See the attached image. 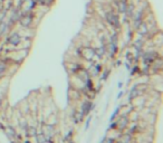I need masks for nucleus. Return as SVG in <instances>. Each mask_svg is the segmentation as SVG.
Wrapping results in <instances>:
<instances>
[{
    "label": "nucleus",
    "instance_id": "obj_6",
    "mask_svg": "<svg viewBox=\"0 0 163 143\" xmlns=\"http://www.w3.org/2000/svg\"><path fill=\"white\" fill-rule=\"evenodd\" d=\"M80 57L84 58L86 62H93V59L95 57V50L94 47L91 46H84L80 48Z\"/></svg>",
    "mask_w": 163,
    "mask_h": 143
},
{
    "label": "nucleus",
    "instance_id": "obj_7",
    "mask_svg": "<svg viewBox=\"0 0 163 143\" xmlns=\"http://www.w3.org/2000/svg\"><path fill=\"white\" fill-rule=\"evenodd\" d=\"M118 44H114V43H108L106 44V55L108 56V58L114 59L116 57L117 53H118Z\"/></svg>",
    "mask_w": 163,
    "mask_h": 143
},
{
    "label": "nucleus",
    "instance_id": "obj_12",
    "mask_svg": "<svg viewBox=\"0 0 163 143\" xmlns=\"http://www.w3.org/2000/svg\"><path fill=\"white\" fill-rule=\"evenodd\" d=\"M132 140H133L132 134H130L129 132H123L116 140V143H131Z\"/></svg>",
    "mask_w": 163,
    "mask_h": 143
},
{
    "label": "nucleus",
    "instance_id": "obj_36",
    "mask_svg": "<svg viewBox=\"0 0 163 143\" xmlns=\"http://www.w3.org/2000/svg\"><path fill=\"white\" fill-rule=\"evenodd\" d=\"M2 104H3V100H2V97H0V110L2 107Z\"/></svg>",
    "mask_w": 163,
    "mask_h": 143
},
{
    "label": "nucleus",
    "instance_id": "obj_27",
    "mask_svg": "<svg viewBox=\"0 0 163 143\" xmlns=\"http://www.w3.org/2000/svg\"><path fill=\"white\" fill-rule=\"evenodd\" d=\"M54 3H55V0H43V5H41V6L50 7V6H52Z\"/></svg>",
    "mask_w": 163,
    "mask_h": 143
},
{
    "label": "nucleus",
    "instance_id": "obj_1",
    "mask_svg": "<svg viewBox=\"0 0 163 143\" xmlns=\"http://www.w3.org/2000/svg\"><path fill=\"white\" fill-rule=\"evenodd\" d=\"M105 20L108 25L111 26L114 30H120L121 29V19L120 16L116 13H114L113 10H108L107 13L105 14Z\"/></svg>",
    "mask_w": 163,
    "mask_h": 143
},
{
    "label": "nucleus",
    "instance_id": "obj_8",
    "mask_svg": "<svg viewBox=\"0 0 163 143\" xmlns=\"http://www.w3.org/2000/svg\"><path fill=\"white\" fill-rule=\"evenodd\" d=\"M92 63V65L89 67L87 71L89 73V76L91 77H99V75L101 74V72L103 71V65H102L101 63H94V62H91Z\"/></svg>",
    "mask_w": 163,
    "mask_h": 143
},
{
    "label": "nucleus",
    "instance_id": "obj_4",
    "mask_svg": "<svg viewBox=\"0 0 163 143\" xmlns=\"http://www.w3.org/2000/svg\"><path fill=\"white\" fill-rule=\"evenodd\" d=\"M6 41L9 44L10 46L13 47H18L20 44L22 43V36L19 34L18 31H10L9 35L7 36Z\"/></svg>",
    "mask_w": 163,
    "mask_h": 143
},
{
    "label": "nucleus",
    "instance_id": "obj_24",
    "mask_svg": "<svg viewBox=\"0 0 163 143\" xmlns=\"http://www.w3.org/2000/svg\"><path fill=\"white\" fill-rule=\"evenodd\" d=\"M108 43L118 44V34H117V31H115V33H113L112 35H110V37H108Z\"/></svg>",
    "mask_w": 163,
    "mask_h": 143
},
{
    "label": "nucleus",
    "instance_id": "obj_14",
    "mask_svg": "<svg viewBox=\"0 0 163 143\" xmlns=\"http://www.w3.org/2000/svg\"><path fill=\"white\" fill-rule=\"evenodd\" d=\"M95 56L99 59H102L106 55V45H101L99 47H95Z\"/></svg>",
    "mask_w": 163,
    "mask_h": 143
},
{
    "label": "nucleus",
    "instance_id": "obj_11",
    "mask_svg": "<svg viewBox=\"0 0 163 143\" xmlns=\"http://www.w3.org/2000/svg\"><path fill=\"white\" fill-rule=\"evenodd\" d=\"M135 31L138 33L141 37H146L149 35V33H150V29H149V25L148 22H145L144 20L138 25V27L135 29Z\"/></svg>",
    "mask_w": 163,
    "mask_h": 143
},
{
    "label": "nucleus",
    "instance_id": "obj_13",
    "mask_svg": "<svg viewBox=\"0 0 163 143\" xmlns=\"http://www.w3.org/2000/svg\"><path fill=\"white\" fill-rule=\"evenodd\" d=\"M82 68H83V66H82V64H80V63L74 62V63H71V64H69L68 71H69L71 75H73V76H74V75H76Z\"/></svg>",
    "mask_w": 163,
    "mask_h": 143
},
{
    "label": "nucleus",
    "instance_id": "obj_25",
    "mask_svg": "<svg viewBox=\"0 0 163 143\" xmlns=\"http://www.w3.org/2000/svg\"><path fill=\"white\" fill-rule=\"evenodd\" d=\"M117 129V120H114V121H111L110 122V124H108L107 126V131H114ZM106 131V132H107Z\"/></svg>",
    "mask_w": 163,
    "mask_h": 143
},
{
    "label": "nucleus",
    "instance_id": "obj_20",
    "mask_svg": "<svg viewBox=\"0 0 163 143\" xmlns=\"http://www.w3.org/2000/svg\"><path fill=\"white\" fill-rule=\"evenodd\" d=\"M7 71H8V64L3 59H0V79L6 75Z\"/></svg>",
    "mask_w": 163,
    "mask_h": 143
},
{
    "label": "nucleus",
    "instance_id": "obj_28",
    "mask_svg": "<svg viewBox=\"0 0 163 143\" xmlns=\"http://www.w3.org/2000/svg\"><path fill=\"white\" fill-rule=\"evenodd\" d=\"M115 141H116V140H115V139H113V137H107V135H105L103 143H115Z\"/></svg>",
    "mask_w": 163,
    "mask_h": 143
},
{
    "label": "nucleus",
    "instance_id": "obj_9",
    "mask_svg": "<svg viewBox=\"0 0 163 143\" xmlns=\"http://www.w3.org/2000/svg\"><path fill=\"white\" fill-rule=\"evenodd\" d=\"M117 130L122 131V132H124V131H126V129H127V126H129L130 124V118L129 116H122V115H118L117 116Z\"/></svg>",
    "mask_w": 163,
    "mask_h": 143
},
{
    "label": "nucleus",
    "instance_id": "obj_30",
    "mask_svg": "<svg viewBox=\"0 0 163 143\" xmlns=\"http://www.w3.org/2000/svg\"><path fill=\"white\" fill-rule=\"evenodd\" d=\"M124 65H125V68L127 69V71H130V68H131V66H132V63H130L126 60L125 63H124Z\"/></svg>",
    "mask_w": 163,
    "mask_h": 143
},
{
    "label": "nucleus",
    "instance_id": "obj_34",
    "mask_svg": "<svg viewBox=\"0 0 163 143\" xmlns=\"http://www.w3.org/2000/svg\"><path fill=\"white\" fill-rule=\"evenodd\" d=\"M5 128H6V125L3 124L2 122H0V130H1V131H5Z\"/></svg>",
    "mask_w": 163,
    "mask_h": 143
},
{
    "label": "nucleus",
    "instance_id": "obj_32",
    "mask_svg": "<svg viewBox=\"0 0 163 143\" xmlns=\"http://www.w3.org/2000/svg\"><path fill=\"white\" fill-rule=\"evenodd\" d=\"M121 65H122V60H121V59H117L116 63H115V66H116V67H120Z\"/></svg>",
    "mask_w": 163,
    "mask_h": 143
},
{
    "label": "nucleus",
    "instance_id": "obj_18",
    "mask_svg": "<svg viewBox=\"0 0 163 143\" xmlns=\"http://www.w3.org/2000/svg\"><path fill=\"white\" fill-rule=\"evenodd\" d=\"M110 75H111V69L103 68V71L101 72V74L99 75V82H106L107 81V78L110 77Z\"/></svg>",
    "mask_w": 163,
    "mask_h": 143
},
{
    "label": "nucleus",
    "instance_id": "obj_16",
    "mask_svg": "<svg viewBox=\"0 0 163 143\" xmlns=\"http://www.w3.org/2000/svg\"><path fill=\"white\" fill-rule=\"evenodd\" d=\"M116 3H117V11L120 14H125L127 5H129L127 0H118Z\"/></svg>",
    "mask_w": 163,
    "mask_h": 143
},
{
    "label": "nucleus",
    "instance_id": "obj_33",
    "mask_svg": "<svg viewBox=\"0 0 163 143\" xmlns=\"http://www.w3.org/2000/svg\"><path fill=\"white\" fill-rule=\"evenodd\" d=\"M123 85H124L123 82H118V83H117V87H118V90H122V87H123Z\"/></svg>",
    "mask_w": 163,
    "mask_h": 143
},
{
    "label": "nucleus",
    "instance_id": "obj_37",
    "mask_svg": "<svg viewBox=\"0 0 163 143\" xmlns=\"http://www.w3.org/2000/svg\"><path fill=\"white\" fill-rule=\"evenodd\" d=\"M45 143H47V142H45Z\"/></svg>",
    "mask_w": 163,
    "mask_h": 143
},
{
    "label": "nucleus",
    "instance_id": "obj_5",
    "mask_svg": "<svg viewBox=\"0 0 163 143\" xmlns=\"http://www.w3.org/2000/svg\"><path fill=\"white\" fill-rule=\"evenodd\" d=\"M95 103H93L91 100H84L83 102H82V104H80V109L78 112L80 113V114L83 115L84 118H86L87 115L91 114V112H92L93 110L95 109Z\"/></svg>",
    "mask_w": 163,
    "mask_h": 143
},
{
    "label": "nucleus",
    "instance_id": "obj_19",
    "mask_svg": "<svg viewBox=\"0 0 163 143\" xmlns=\"http://www.w3.org/2000/svg\"><path fill=\"white\" fill-rule=\"evenodd\" d=\"M141 73V66L138 65V64H134L133 66H131V68H130V76L133 77V76H136V75H140Z\"/></svg>",
    "mask_w": 163,
    "mask_h": 143
},
{
    "label": "nucleus",
    "instance_id": "obj_23",
    "mask_svg": "<svg viewBox=\"0 0 163 143\" xmlns=\"http://www.w3.org/2000/svg\"><path fill=\"white\" fill-rule=\"evenodd\" d=\"M74 134H75L74 129H71V130H68L67 132H66V134L64 135V141H65V142H67V141L72 140V139H74Z\"/></svg>",
    "mask_w": 163,
    "mask_h": 143
},
{
    "label": "nucleus",
    "instance_id": "obj_22",
    "mask_svg": "<svg viewBox=\"0 0 163 143\" xmlns=\"http://www.w3.org/2000/svg\"><path fill=\"white\" fill-rule=\"evenodd\" d=\"M34 139L36 141V143H45V135H44V133L41 131H39V132L37 131V133L34 137Z\"/></svg>",
    "mask_w": 163,
    "mask_h": 143
},
{
    "label": "nucleus",
    "instance_id": "obj_31",
    "mask_svg": "<svg viewBox=\"0 0 163 143\" xmlns=\"http://www.w3.org/2000/svg\"><path fill=\"white\" fill-rule=\"evenodd\" d=\"M124 95V91H120V93L117 94V96H116V100H121L122 97H123Z\"/></svg>",
    "mask_w": 163,
    "mask_h": 143
},
{
    "label": "nucleus",
    "instance_id": "obj_26",
    "mask_svg": "<svg viewBox=\"0 0 163 143\" xmlns=\"http://www.w3.org/2000/svg\"><path fill=\"white\" fill-rule=\"evenodd\" d=\"M93 120V115H87V118H86V121H85V128H84V130L87 131L89 129V126H91V122H92Z\"/></svg>",
    "mask_w": 163,
    "mask_h": 143
},
{
    "label": "nucleus",
    "instance_id": "obj_10",
    "mask_svg": "<svg viewBox=\"0 0 163 143\" xmlns=\"http://www.w3.org/2000/svg\"><path fill=\"white\" fill-rule=\"evenodd\" d=\"M143 94L141 93V91L136 87V84L134 86L131 87V90L129 91V95H127V103H132L133 101H135V99H138V96H141Z\"/></svg>",
    "mask_w": 163,
    "mask_h": 143
},
{
    "label": "nucleus",
    "instance_id": "obj_35",
    "mask_svg": "<svg viewBox=\"0 0 163 143\" xmlns=\"http://www.w3.org/2000/svg\"><path fill=\"white\" fill-rule=\"evenodd\" d=\"M21 143H31V139H26V140H22L21 141Z\"/></svg>",
    "mask_w": 163,
    "mask_h": 143
},
{
    "label": "nucleus",
    "instance_id": "obj_15",
    "mask_svg": "<svg viewBox=\"0 0 163 143\" xmlns=\"http://www.w3.org/2000/svg\"><path fill=\"white\" fill-rule=\"evenodd\" d=\"M5 133H6V135L8 137V139H14V137H16V134H17V131H16V129L14 128L13 125H6V128H5V131H3Z\"/></svg>",
    "mask_w": 163,
    "mask_h": 143
},
{
    "label": "nucleus",
    "instance_id": "obj_21",
    "mask_svg": "<svg viewBox=\"0 0 163 143\" xmlns=\"http://www.w3.org/2000/svg\"><path fill=\"white\" fill-rule=\"evenodd\" d=\"M122 106H123V104H122V105H117L116 107H115V110H114L113 113H112L111 116H110V118H108V121L111 122V121H114V120H116L117 116L120 115V111H121V109H122Z\"/></svg>",
    "mask_w": 163,
    "mask_h": 143
},
{
    "label": "nucleus",
    "instance_id": "obj_17",
    "mask_svg": "<svg viewBox=\"0 0 163 143\" xmlns=\"http://www.w3.org/2000/svg\"><path fill=\"white\" fill-rule=\"evenodd\" d=\"M37 128H35L34 125H28L27 129L25 130L26 132V137H28V139H31V137H34L35 135H36V133H37Z\"/></svg>",
    "mask_w": 163,
    "mask_h": 143
},
{
    "label": "nucleus",
    "instance_id": "obj_3",
    "mask_svg": "<svg viewBox=\"0 0 163 143\" xmlns=\"http://www.w3.org/2000/svg\"><path fill=\"white\" fill-rule=\"evenodd\" d=\"M160 56L161 55L157 53V50H146V52H142L141 59H142V63H143V64L151 65L157 57H160Z\"/></svg>",
    "mask_w": 163,
    "mask_h": 143
},
{
    "label": "nucleus",
    "instance_id": "obj_2",
    "mask_svg": "<svg viewBox=\"0 0 163 143\" xmlns=\"http://www.w3.org/2000/svg\"><path fill=\"white\" fill-rule=\"evenodd\" d=\"M34 20H35V14L33 11H28V13H21V15L19 17L18 22L22 28H30Z\"/></svg>",
    "mask_w": 163,
    "mask_h": 143
},
{
    "label": "nucleus",
    "instance_id": "obj_29",
    "mask_svg": "<svg viewBox=\"0 0 163 143\" xmlns=\"http://www.w3.org/2000/svg\"><path fill=\"white\" fill-rule=\"evenodd\" d=\"M134 33H135V31L133 30L132 28L129 29V31H127V39H129V41H131L133 39V37H134Z\"/></svg>",
    "mask_w": 163,
    "mask_h": 143
}]
</instances>
